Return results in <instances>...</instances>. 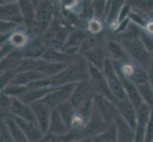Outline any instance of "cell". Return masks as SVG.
I'll return each instance as SVG.
<instances>
[{
  "label": "cell",
  "mask_w": 153,
  "mask_h": 142,
  "mask_svg": "<svg viewBox=\"0 0 153 142\" xmlns=\"http://www.w3.org/2000/svg\"><path fill=\"white\" fill-rule=\"evenodd\" d=\"M51 85L53 87H60L72 83L88 81V62L79 58L75 62L70 64L66 69L54 77H51Z\"/></svg>",
  "instance_id": "6da1fadb"
},
{
  "label": "cell",
  "mask_w": 153,
  "mask_h": 142,
  "mask_svg": "<svg viewBox=\"0 0 153 142\" xmlns=\"http://www.w3.org/2000/svg\"><path fill=\"white\" fill-rule=\"evenodd\" d=\"M94 96L95 94L88 81L81 82L76 85L70 102L76 112L91 117L94 108Z\"/></svg>",
  "instance_id": "7a4b0ae2"
},
{
  "label": "cell",
  "mask_w": 153,
  "mask_h": 142,
  "mask_svg": "<svg viewBox=\"0 0 153 142\" xmlns=\"http://www.w3.org/2000/svg\"><path fill=\"white\" fill-rule=\"evenodd\" d=\"M119 44L124 47L131 61L144 69L149 70L153 58L140 38L119 39Z\"/></svg>",
  "instance_id": "3957f363"
},
{
  "label": "cell",
  "mask_w": 153,
  "mask_h": 142,
  "mask_svg": "<svg viewBox=\"0 0 153 142\" xmlns=\"http://www.w3.org/2000/svg\"><path fill=\"white\" fill-rule=\"evenodd\" d=\"M68 38V34L67 29L59 23L51 22L48 29L44 32L41 40L44 46L48 49L62 51Z\"/></svg>",
  "instance_id": "277c9868"
},
{
  "label": "cell",
  "mask_w": 153,
  "mask_h": 142,
  "mask_svg": "<svg viewBox=\"0 0 153 142\" xmlns=\"http://www.w3.org/2000/svg\"><path fill=\"white\" fill-rule=\"evenodd\" d=\"M88 82L91 83L94 94L108 98L111 102L116 103L117 101L110 92L108 81L105 77L103 70L98 69L97 67L93 66L91 64H88Z\"/></svg>",
  "instance_id": "5b68a950"
},
{
  "label": "cell",
  "mask_w": 153,
  "mask_h": 142,
  "mask_svg": "<svg viewBox=\"0 0 153 142\" xmlns=\"http://www.w3.org/2000/svg\"><path fill=\"white\" fill-rule=\"evenodd\" d=\"M103 72L108 81L110 92H111L113 97L116 99V101H124V99H128L124 87V83L119 75L117 74V72H116L113 64L108 58L105 63Z\"/></svg>",
  "instance_id": "8992f818"
},
{
  "label": "cell",
  "mask_w": 153,
  "mask_h": 142,
  "mask_svg": "<svg viewBox=\"0 0 153 142\" xmlns=\"http://www.w3.org/2000/svg\"><path fill=\"white\" fill-rule=\"evenodd\" d=\"M93 105L94 109L101 115V117L108 125L114 123L116 118L120 116L116 104L108 98L100 96V95H95Z\"/></svg>",
  "instance_id": "52a82bcc"
},
{
  "label": "cell",
  "mask_w": 153,
  "mask_h": 142,
  "mask_svg": "<svg viewBox=\"0 0 153 142\" xmlns=\"http://www.w3.org/2000/svg\"><path fill=\"white\" fill-rule=\"evenodd\" d=\"M76 85L77 83H72V85H68L58 87L54 91H52L49 95H47L40 102L47 104L52 110L56 109L61 104L67 102H70Z\"/></svg>",
  "instance_id": "ba28073f"
},
{
  "label": "cell",
  "mask_w": 153,
  "mask_h": 142,
  "mask_svg": "<svg viewBox=\"0 0 153 142\" xmlns=\"http://www.w3.org/2000/svg\"><path fill=\"white\" fill-rule=\"evenodd\" d=\"M108 124L105 123L104 118L101 117L95 109L93 108L91 118H89L88 122L87 123L86 127L84 128L80 133L77 134L78 139L79 138H93L96 135L103 133L104 131L108 128Z\"/></svg>",
  "instance_id": "9c48e42d"
},
{
  "label": "cell",
  "mask_w": 153,
  "mask_h": 142,
  "mask_svg": "<svg viewBox=\"0 0 153 142\" xmlns=\"http://www.w3.org/2000/svg\"><path fill=\"white\" fill-rule=\"evenodd\" d=\"M34 8L36 29H38L40 32L41 31L45 32L52 22L53 5L50 1H39L36 6L34 5Z\"/></svg>",
  "instance_id": "30bf717a"
},
{
  "label": "cell",
  "mask_w": 153,
  "mask_h": 142,
  "mask_svg": "<svg viewBox=\"0 0 153 142\" xmlns=\"http://www.w3.org/2000/svg\"><path fill=\"white\" fill-rule=\"evenodd\" d=\"M30 107L33 109V112L34 114L36 122H37L38 126L42 130V132L47 135L49 133L50 129L52 109L42 102H37L30 104Z\"/></svg>",
  "instance_id": "8fae6325"
},
{
  "label": "cell",
  "mask_w": 153,
  "mask_h": 142,
  "mask_svg": "<svg viewBox=\"0 0 153 142\" xmlns=\"http://www.w3.org/2000/svg\"><path fill=\"white\" fill-rule=\"evenodd\" d=\"M10 117H13V116H10ZM13 118L17 123L19 128L27 138L29 142H38L45 136V134L42 132V130L40 129L37 123L15 117H13Z\"/></svg>",
  "instance_id": "7c38bea8"
},
{
  "label": "cell",
  "mask_w": 153,
  "mask_h": 142,
  "mask_svg": "<svg viewBox=\"0 0 153 142\" xmlns=\"http://www.w3.org/2000/svg\"><path fill=\"white\" fill-rule=\"evenodd\" d=\"M10 116L13 117L22 118L29 121L36 122V118L34 117V114L33 112L30 105L24 103L22 101H20L17 98H13L12 99V105H10Z\"/></svg>",
  "instance_id": "4fadbf2b"
},
{
  "label": "cell",
  "mask_w": 153,
  "mask_h": 142,
  "mask_svg": "<svg viewBox=\"0 0 153 142\" xmlns=\"http://www.w3.org/2000/svg\"><path fill=\"white\" fill-rule=\"evenodd\" d=\"M105 53H107V57L112 63L123 64V63L131 61L128 53L124 49V47L121 46V44L117 43V42L108 41L105 46Z\"/></svg>",
  "instance_id": "5bb4252c"
},
{
  "label": "cell",
  "mask_w": 153,
  "mask_h": 142,
  "mask_svg": "<svg viewBox=\"0 0 153 142\" xmlns=\"http://www.w3.org/2000/svg\"><path fill=\"white\" fill-rule=\"evenodd\" d=\"M58 87L49 86V87H40V88H29L22 96H20V101H22L24 103L30 105L34 102L42 101L47 95H49L52 91H54Z\"/></svg>",
  "instance_id": "9a60e30c"
},
{
  "label": "cell",
  "mask_w": 153,
  "mask_h": 142,
  "mask_svg": "<svg viewBox=\"0 0 153 142\" xmlns=\"http://www.w3.org/2000/svg\"><path fill=\"white\" fill-rule=\"evenodd\" d=\"M117 127L118 142H135V129L119 116L115 122Z\"/></svg>",
  "instance_id": "2e32d148"
},
{
  "label": "cell",
  "mask_w": 153,
  "mask_h": 142,
  "mask_svg": "<svg viewBox=\"0 0 153 142\" xmlns=\"http://www.w3.org/2000/svg\"><path fill=\"white\" fill-rule=\"evenodd\" d=\"M115 104L121 117L135 129L137 125V113L133 104L128 99H126L124 101H117Z\"/></svg>",
  "instance_id": "e0dca14e"
},
{
  "label": "cell",
  "mask_w": 153,
  "mask_h": 142,
  "mask_svg": "<svg viewBox=\"0 0 153 142\" xmlns=\"http://www.w3.org/2000/svg\"><path fill=\"white\" fill-rule=\"evenodd\" d=\"M83 55H84V59H85L88 64L97 67L100 70H103L105 63L108 59L105 46H99L95 47V49L86 51L85 53H83Z\"/></svg>",
  "instance_id": "ac0fdd59"
},
{
  "label": "cell",
  "mask_w": 153,
  "mask_h": 142,
  "mask_svg": "<svg viewBox=\"0 0 153 142\" xmlns=\"http://www.w3.org/2000/svg\"><path fill=\"white\" fill-rule=\"evenodd\" d=\"M25 57L21 49L13 50L8 54L6 57L1 59V74L7 71H15L16 72L19 65L22 64Z\"/></svg>",
  "instance_id": "d6986e66"
},
{
  "label": "cell",
  "mask_w": 153,
  "mask_h": 142,
  "mask_svg": "<svg viewBox=\"0 0 153 142\" xmlns=\"http://www.w3.org/2000/svg\"><path fill=\"white\" fill-rule=\"evenodd\" d=\"M0 12H1V20L3 21H10V22H14L17 24L24 22L18 3L1 5Z\"/></svg>",
  "instance_id": "ffe728a7"
},
{
  "label": "cell",
  "mask_w": 153,
  "mask_h": 142,
  "mask_svg": "<svg viewBox=\"0 0 153 142\" xmlns=\"http://www.w3.org/2000/svg\"><path fill=\"white\" fill-rule=\"evenodd\" d=\"M121 80H122L124 83V87L126 93V96H128V99L130 101V102L133 104L136 111L143 107L145 104H146L143 101V99H142L137 85H135L134 83L131 82L130 81L126 80V79H121Z\"/></svg>",
  "instance_id": "44dd1931"
},
{
  "label": "cell",
  "mask_w": 153,
  "mask_h": 142,
  "mask_svg": "<svg viewBox=\"0 0 153 142\" xmlns=\"http://www.w3.org/2000/svg\"><path fill=\"white\" fill-rule=\"evenodd\" d=\"M42 59H44L47 62L50 63H64V64H71L79 59L76 56H70L63 51L55 50L52 49H48L46 47V50L43 54Z\"/></svg>",
  "instance_id": "7402d4cb"
},
{
  "label": "cell",
  "mask_w": 153,
  "mask_h": 142,
  "mask_svg": "<svg viewBox=\"0 0 153 142\" xmlns=\"http://www.w3.org/2000/svg\"><path fill=\"white\" fill-rule=\"evenodd\" d=\"M21 50L23 52L25 59H42L46 46L41 39H35Z\"/></svg>",
  "instance_id": "603a6c76"
},
{
  "label": "cell",
  "mask_w": 153,
  "mask_h": 142,
  "mask_svg": "<svg viewBox=\"0 0 153 142\" xmlns=\"http://www.w3.org/2000/svg\"><path fill=\"white\" fill-rule=\"evenodd\" d=\"M44 78H47V76L41 72L24 71V72L16 73V75H15L12 83L28 87L30 83H33V82L38 81V80H42V79H44Z\"/></svg>",
  "instance_id": "cb8c5ba5"
},
{
  "label": "cell",
  "mask_w": 153,
  "mask_h": 142,
  "mask_svg": "<svg viewBox=\"0 0 153 142\" xmlns=\"http://www.w3.org/2000/svg\"><path fill=\"white\" fill-rule=\"evenodd\" d=\"M70 133L68 126L65 121L63 120L57 109H53L51 113V122H50V129L49 133L51 135H66Z\"/></svg>",
  "instance_id": "d4e9b609"
},
{
  "label": "cell",
  "mask_w": 153,
  "mask_h": 142,
  "mask_svg": "<svg viewBox=\"0 0 153 142\" xmlns=\"http://www.w3.org/2000/svg\"><path fill=\"white\" fill-rule=\"evenodd\" d=\"M19 8L22 13L25 24L29 27H33L36 29L35 23V8L33 2L30 1H19Z\"/></svg>",
  "instance_id": "484cf974"
},
{
  "label": "cell",
  "mask_w": 153,
  "mask_h": 142,
  "mask_svg": "<svg viewBox=\"0 0 153 142\" xmlns=\"http://www.w3.org/2000/svg\"><path fill=\"white\" fill-rule=\"evenodd\" d=\"M56 109L58 110V112H59L63 120L65 121L66 125L68 126V128L71 132L72 120L74 118V116L76 114V110L74 109V107L72 106L70 102H67L65 103L61 104L60 106H58Z\"/></svg>",
  "instance_id": "4316f807"
},
{
  "label": "cell",
  "mask_w": 153,
  "mask_h": 142,
  "mask_svg": "<svg viewBox=\"0 0 153 142\" xmlns=\"http://www.w3.org/2000/svg\"><path fill=\"white\" fill-rule=\"evenodd\" d=\"M3 119H4V121L6 122L8 128H9V131H10V135H12L14 142H29L27 138H26L23 132L19 128L17 123L15 122V120L13 118V117L9 116V117L3 118Z\"/></svg>",
  "instance_id": "83f0119b"
},
{
  "label": "cell",
  "mask_w": 153,
  "mask_h": 142,
  "mask_svg": "<svg viewBox=\"0 0 153 142\" xmlns=\"http://www.w3.org/2000/svg\"><path fill=\"white\" fill-rule=\"evenodd\" d=\"M91 142H118L116 124L112 123L108 125L103 133L93 138Z\"/></svg>",
  "instance_id": "f1b7e54d"
},
{
  "label": "cell",
  "mask_w": 153,
  "mask_h": 142,
  "mask_svg": "<svg viewBox=\"0 0 153 142\" xmlns=\"http://www.w3.org/2000/svg\"><path fill=\"white\" fill-rule=\"evenodd\" d=\"M78 139V136L74 132L68 133L66 135H51L47 134L38 142H73Z\"/></svg>",
  "instance_id": "f546056e"
},
{
  "label": "cell",
  "mask_w": 153,
  "mask_h": 142,
  "mask_svg": "<svg viewBox=\"0 0 153 142\" xmlns=\"http://www.w3.org/2000/svg\"><path fill=\"white\" fill-rule=\"evenodd\" d=\"M9 43L12 45L13 49H24L28 45V36L22 31H15L12 33L10 37L8 40Z\"/></svg>",
  "instance_id": "4dcf8cb0"
},
{
  "label": "cell",
  "mask_w": 153,
  "mask_h": 142,
  "mask_svg": "<svg viewBox=\"0 0 153 142\" xmlns=\"http://www.w3.org/2000/svg\"><path fill=\"white\" fill-rule=\"evenodd\" d=\"M137 87H138V90L140 92V95L142 99H143V101L149 105L152 110L153 109V88L150 85V83L146 82V83H143V85H138Z\"/></svg>",
  "instance_id": "1f68e13d"
},
{
  "label": "cell",
  "mask_w": 153,
  "mask_h": 142,
  "mask_svg": "<svg viewBox=\"0 0 153 142\" xmlns=\"http://www.w3.org/2000/svg\"><path fill=\"white\" fill-rule=\"evenodd\" d=\"M27 86H22V85H14V83L10 82V85H8L6 87H5L2 93L7 95V96L10 97V98H19L20 96L28 90Z\"/></svg>",
  "instance_id": "d6a6232c"
},
{
  "label": "cell",
  "mask_w": 153,
  "mask_h": 142,
  "mask_svg": "<svg viewBox=\"0 0 153 142\" xmlns=\"http://www.w3.org/2000/svg\"><path fill=\"white\" fill-rule=\"evenodd\" d=\"M12 99H13V98H10L3 93L1 94V116H2V118H6L10 116Z\"/></svg>",
  "instance_id": "836d02e7"
},
{
  "label": "cell",
  "mask_w": 153,
  "mask_h": 142,
  "mask_svg": "<svg viewBox=\"0 0 153 142\" xmlns=\"http://www.w3.org/2000/svg\"><path fill=\"white\" fill-rule=\"evenodd\" d=\"M122 2L120 1H114L112 2V4H110V9L108 10V21H113L115 19H118L120 10L122 9L121 7V4Z\"/></svg>",
  "instance_id": "e575fe53"
},
{
  "label": "cell",
  "mask_w": 153,
  "mask_h": 142,
  "mask_svg": "<svg viewBox=\"0 0 153 142\" xmlns=\"http://www.w3.org/2000/svg\"><path fill=\"white\" fill-rule=\"evenodd\" d=\"M102 29H103V25L100 19L92 18L88 22V29H89V32L91 34L98 35L102 31Z\"/></svg>",
  "instance_id": "d590c367"
},
{
  "label": "cell",
  "mask_w": 153,
  "mask_h": 142,
  "mask_svg": "<svg viewBox=\"0 0 153 142\" xmlns=\"http://www.w3.org/2000/svg\"><path fill=\"white\" fill-rule=\"evenodd\" d=\"M140 39L145 45L146 49L149 52L151 55H153V36L149 35L145 31H141L140 33Z\"/></svg>",
  "instance_id": "8d00e7d4"
},
{
  "label": "cell",
  "mask_w": 153,
  "mask_h": 142,
  "mask_svg": "<svg viewBox=\"0 0 153 142\" xmlns=\"http://www.w3.org/2000/svg\"><path fill=\"white\" fill-rule=\"evenodd\" d=\"M0 139H1V142H14L13 136L9 131L8 126L3 118L1 120V135H0Z\"/></svg>",
  "instance_id": "74e56055"
},
{
  "label": "cell",
  "mask_w": 153,
  "mask_h": 142,
  "mask_svg": "<svg viewBox=\"0 0 153 142\" xmlns=\"http://www.w3.org/2000/svg\"><path fill=\"white\" fill-rule=\"evenodd\" d=\"M17 26H18L17 23L1 20V36H5L6 34L10 36L12 34H9V33L12 32L14 29H16Z\"/></svg>",
  "instance_id": "f35d334b"
},
{
  "label": "cell",
  "mask_w": 153,
  "mask_h": 142,
  "mask_svg": "<svg viewBox=\"0 0 153 142\" xmlns=\"http://www.w3.org/2000/svg\"><path fill=\"white\" fill-rule=\"evenodd\" d=\"M15 75H16V72H15V71H7V72L2 73V74H1V82H0L2 90L8 85H10V83L13 82Z\"/></svg>",
  "instance_id": "ab89813d"
},
{
  "label": "cell",
  "mask_w": 153,
  "mask_h": 142,
  "mask_svg": "<svg viewBox=\"0 0 153 142\" xmlns=\"http://www.w3.org/2000/svg\"><path fill=\"white\" fill-rule=\"evenodd\" d=\"M92 8L93 12L95 14V18L100 19V17L104 14L105 8H107V4H105L104 1H94L92 2Z\"/></svg>",
  "instance_id": "60d3db41"
},
{
  "label": "cell",
  "mask_w": 153,
  "mask_h": 142,
  "mask_svg": "<svg viewBox=\"0 0 153 142\" xmlns=\"http://www.w3.org/2000/svg\"><path fill=\"white\" fill-rule=\"evenodd\" d=\"M135 6L138 8L142 12H146V13H153V1H134Z\"/></svg>",
  "instance_id": "b9f144b4"
},
{
  "label": "cell",
  "mask_w": 153,
  "mask_h": 142,
  "mask_svg": "<svg viewBox=\"0 0 153 142\" xmlns=\"http://www.w3.org/2000/svg\"><path fill=\"white\" fill-rule=\"evenodd\" d=\"M145 142H153V109L151 110L150 118L146 126Z\"/></svg>",
  "instance_id": "7bdbcfd3"
},
{
  "label": "cell",
  "mask_w": 153,
  "mask_h": 142,
  "mask_svg": "<svg viewBox=\"0 0 153 142\" xmlns=\"http://www.w3.org/2000/svg\"><path fill=\"white\" fill-rule=\"evenodd\" d=\"M130 13H131L130 12V4L124 5L120 10V13H119V16H118V22L123 23L124 21H126V19H128L126 17L130 14Z\"/></svg>",
  "instance_id": "ee69618b"
},
{
  "label": "cell",
  "mask_w": 153,
  "mask_h": 142,
  "mask_svg": "<svg viewBox=\"0 0 153 142\" xmlns=\"http://www.w3.org/2000/svg\"><path fill=\"white\" fill-rule=\"evenodd\" d=\"M146 33H147L149 35L153 36V21H149L147 22L146 25Z\"/></svg>",
  "instance_id": "f6af8a7d"
},
{
  "label": "cell",
  "mask_w": 153,
  "mask_h": 142,
  "mask_svg": "<svg viewBox=\"0 0 153 142\" xmlns=\"http://www.w3.org/2000/svg\"><path fill=\"white\" fill-rule=\"evenodd\" d=\"M147 74H149V82L153 88V61L149 68V70H147Z\"/></svg>",
  "instance_id": "bcb514c9"
},
{
  "label": "cell",
  "mask_w": 153,
  "mask_h": 142,
  "mask_svg": "<svg viewBox=\"0 0 153 142\" xmlns=\"http://www.w3.org/2000/svg\"><path fill=\"white\" fill-rule=\"evenodd\" d=\"M91 138H79V139H76L73 142H91Z\"/></svg>",
  "instance_id": "7dc6e473"
},
{
  "label": "cell",
  "mask_w": 153,
  "mask_h": 142,
  "mask_svg": "<svg viewBox=\"0 0 153 142\" xmlns=\"http://www.w3.org/2000/svg\"><path fill=\"white\" fill-rule=\"evenodd\" d=\"M150 15H151V16H153V13H150Z\"/></svg>",
  "instance_id": "c3c4849f"
},
{
  "label": "cell",
  "mask_w": 153,
  "mask_h": 142,
  "mask_svg": "<svg viewBox=\"0 0 153 142\" xmlns=\"http://www.w3.org/2000/svg\"><path fill=\"white\" fill-rule=\"evenodd\" d=\"M152 58H153V55H152Z\"/></svg>",
  "instance_id": "681fc988"
}]
</instances>
